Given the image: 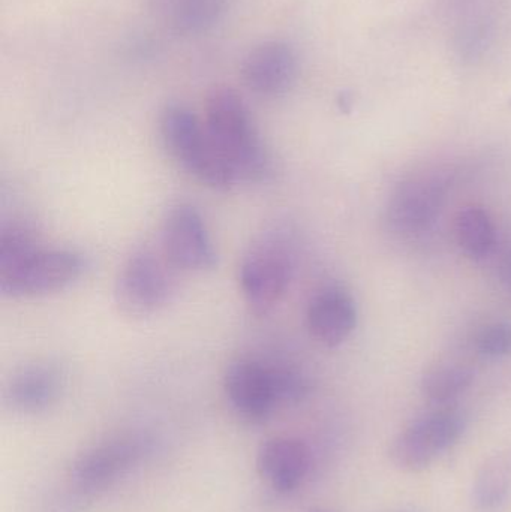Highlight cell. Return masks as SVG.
<instances>
[{"mask_svg":"<svg viewBox=\"0 0 511 512\" xmlns=\"http://www.w3.org/2000/svg\"><path fill=\"white\" fill-rule=\"evenodd\" d=\"M465 427V418L452 409L429 412L393 438L390 462L402 472L425 471L461 441Z\"/></svg>","mask_w":511,"mask_h":512,"instance_id":"5","label":"cell"},{"mask_svg":"<svg viewBox=\"0 0 511 512\" xmlns=\"http://www.w3.org/2000/svg\"><path fill=\"white\" fill-rule=\"evenodd\" d=\"M170 262L161 251L140 248L132 252L120 268L114 288L117 306L132 318L155 315L176 291V279Z\"/></svg>","mask_w":511,"mask_h":512,"instance_id":"4","label":"cell"},{"mask_svg":"<svg viewBox=\"0 0 511 512\" xmlns=\"http://www.w3.org/2000/svg\"><path fill=\"white\" fill-rule=\"evenodd\" d=\"M63 384L62 370L54 364H27L9 379L6 400L15 411L36 414L59 400Z\"/></svg>","mask_w":511,"mask_h":512,"instance_id":"14","label":"cell"},{"mask_svg":"<svg viewBox=\"0 0 511 512\" xmlns=\"http://www.w3.org/2000/svg\"><path fill=\"white\" fill-rule=\"evenodd\" d=\"M87 262L71 249L38 248L8 267L0 268V291L5 297H39L62 291L77 282Z\"/></svg>","mask_w":511,"mask_h":512,"instance_id":"6","label":"cell"},{"mask_svg":"<svg viewBox=\"0 0 511 512\" xmlns=\"http://www.w3.org/2000/svg\"><path fill=\"white\" fill-rule=\"evenodd\" d=\"M224 390L237 415L248 423H264L281 408L273 363L239 358L227 367Z\"/></svg>","mask_w":511,"mask_h":512,"instance_id":"10","label":"cell"},{"mask_svg":"<svg viewBox=\"0 0 511 512\" xmlns=\"http://www.w3.org/2000/svg\"><path fill=\"white\" fill-rule=\"evenodd\" d=\"M511 493V448L495 451L474 477L471 499L479 512H497Z\"/></svg>","mask_w":511,"mask_h":512,"instance_id":"15","label":"cell"},{"mask_svg":"<svg viewBox=\"0 0 511 512\" xmlns=\"http://www.w3.org/2000/svg\"><path fill=\"white\" fill-rule=\"evenodd\" d=\"M309 334L326 348H338L357 327V306L339 286H327L312 297L306 310Z\"/></svg>","mask_w":511,"mask_h":512,"instance_id":"12","label":"cell"},{"mask_svg":"<svg viewBox=\"0 0 511 512\" xmlns=\"http://www.w3.org/2000/svg\"><path fill=\"white\" fill-rule=\"evenodd\" d=\"M299 75L296 51L284 41H266L252 48L242 63V78L255 95L278 98L293 89Z\"/></svg>","mask_w":511,"mask_h":512,"instance_id":"11","label":"cell"},{"mask_svg":"<svg viewBox=\"0 0 511 512\" xmlns=\"http://www.w3.org/2000/svg\"><path fill=\"white\" fill-rule=\"evenodd\" d=\"M449 192V180L441 173H420L396 186L387 203V224L396 233L417 236L440 218Z\"/></svg>","mask_w":511,"mask_h":512,"instance_id":"9","label":"cell"},{"mask_svg":"<svg viewBox=\"0 0 511 512\" xmlns=\"http://www.w3.org/2000/svg\"><path fill=\"white\" fill-rule=\"evenodd\" d=\"M311 466V450L293 436H273L261 444L257 453L258 472L279 493L299 489Z\"/></svg>","mask_w":511,"mask_h":512,"instance_id":"13","label":"cell"},{"mask_svg":"<svg viewBox=\"0 0 511 512\" xmlns=\"http://www.w3.org/2000/svg\"><path fill=\"white\" fill-rule=\"evenodd\" d=\"M456 243L465 255L474 259L486 258L497 245V228L488 210L467 206L459 210L453 224Z\"/></svg>","mask_w":511,"mask_h":512,"instance_id":"16","label":"cell"},{"mask_svg":"<svg viewBox=\"0 0 511 512\" xmlns=\"http://www.w3.org/2000/svg\"><path fill=\"white\" fill-rule=\"evenodd\" d=\"M168 23L183 35L206 32L221 20L225 0H162Z\"/></svg>","mask_w":511,"mask_h":512,"instance_id":"17","label":"cell"},{"mask_svg":"<svg viewBox=\"0 0 511 512\" xmlns=\"http://www.w3.org/2000/svg\"><path fill=\"white\" fill-rule=\"evenodd\" d=\"M152 450V439L141 433H126L99 442L72 463L71 487L84 496L101 492L140 465Z\"/></svg>","mask_w":511,"mask_h":512,"instance_id":"7","label":"cell"},{"mask_svg":"<svg viewBox=\"0 0 511 512\" xmlns=\"http://www.w3.org/2000/svg\"><path fill=\"white\" fill-rule=\"evenodd\" d=\"M204 125L237 183H263L273 176L272 155L236 90L216 87L210 92Z\"/></svg>","mask_w":511,"mask_h":512,"instance_id":"1","label":"cell"},{"mask_svg":"<svg viewBox=\"0 0 511 512\" xmlns=\"http://www.w3.org/2000/svg\"><path fill=\"white\" fill-rule=\"evenodd\" d=\"M159 135L168 156L198 182L216 191L237 185L233 171L194 111L180 104L167 105L159 117Z\"/></svg>","mask_w":511,"mask_h":512,"instance_id":"2","label":"cell"},{"mask_svg":"<svg viewBox=\"0 0 511 512\" xmlns=\"http://www.w3.org/2000/svg\"><path fill=\"white\" fill-rule=\"evenodd\" d=\"M476 373L464 364H440L423 375L420 390L423 397L434 405L455 402L473 385Z\"/></svg>","mask_w":511,"mask_h":512,"instance_id":"18","label":"cell"},{"mask_svg":"<svg viewBox=\"0 0 511 512\" xmlns=\"http://www.w3.org/2000/svg\"><path fill=\"white\" fill-rule=\"evenodd\" d=\"M476 351L488 360H500L511 355V322H494L477 334Z\"/></svg>","mask_w":511,"mask_h":512,"instance_id":"20","label":"cell"},{"mask_svg":"<svg viewBox=\"0 0 511 512\" xmlns=\"http://www.w3.org/2000/svg\"><path fill=\"white\" fill-rule=\"evenodd\" d=\"M308 512H330V511L323 510V508H314V510H309Z\"/></svg>","mask_w":511,"mask_h":512,"instance_id":"21","label":"cell"},{"mask_svg":"<svg viewBox=\"0 0 511 512\" xmlns=\"http://www.w3.org/2000/svg\"><path fill=\"white\" fill-rule=\"evenodd\" d=\"M293 251L282 228L261 234L243 255L239 285L251 312H272L287 292L293 277Z\"/></svg>","mask_w":511,"mask_h":512,"instance_id":"3","label":"cell"},{"mask_svg":"<svg viewBox=\"0 0 511 512\" xmlns=\"http://www.w3.org/2000/svg\"><path fill=\"white\" fill-rule=\"evenodd\" d=\"M159 243V251L176 271L203 273L218 265L206 222L192 204L179 203L168 210Z\"/></svg>","mask_w":511,"mask_h":512,"instance_id":"8","label":"cell"},{"mask_svg":"<svg viewBox=\"0 0 511 512\" xmlns=\"http://www.w3.org/2000/svg\"><path fill=\"white\" fill-rule=\"evenodd\" d=\"M38 248H41L38 234L32 225L23 221L5 225L0 234V268L14 264Z\"/></svg>","mask_w":511,"mask_h":512,"instance_id":"19","label":"cell"}]
</instances>
